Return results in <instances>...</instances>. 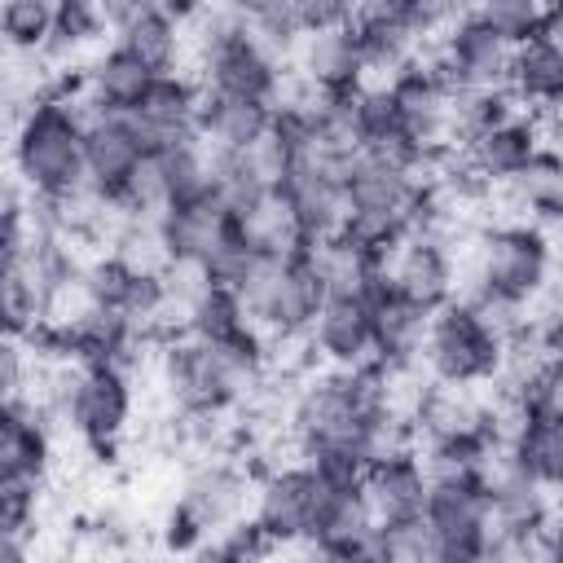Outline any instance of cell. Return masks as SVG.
Here are the masks:
<instances>
[{
  "label": "cell",
  "mask_w": 563,
  "mask_h": 563,
  "mask_svg": "<svg viewBox=\"0 0 563 563\" xmlns=\"http://www.w3.org/2000/svg\"><path fill=\"white\" fill-rule=\"evenodd\" d=\"M427 207V189L418 167H400L374 154H356L347 167V238L365 242L369 251L391 246L409 229H418Z\"/></svg>",
  "instance_id": "3"
},
{
  "label": "cell",
  "mask_w": 563,
  "mask_h": 563,
  "mask_svg": "<svg viewBox=\"0 0 563 563\" xmlns=\"http://www.w3.org/2000/svg\"><path fill=\"white\" fill-rule=\"evenodd\" d=\"M559 282V246L541 224L484 229L479 246V295L528 308ZM475 295V299H479Z\"/></svg>",
  "instance_id": "7"
},
{
  "label": "cell",
  "mask_w": 563,
  "mask_h": 563,
  "mask_svg": "<svg viewBox=\"0 0 563 563\" xmlns=\"http://www.w3.org/2000/svg\"><path fill=\"white\" fill-rule=\"evenodd\" d=\"M541 35H550L559 48H563V4H550L545 9V31Z\"/></svg>",
  "instance_id": "31"
},
{
  "label": "cell",
  "mask_w": 563,
  "mask_h": 563,
  "mask_svg": "<svg viewBox=\"0 0 563 563\" xmlns=\"http://www.w3.org/2000/svg\"><path fill=\"white\" fill-rule=\"evenodd\" d=\"M361 493L369 501V515L383 528L396 523H413L427 515V493H431V475L422 466V457H391V462H374L361 479Z\"/></svg>",
  "instance_id": "16"
},
{
  "label": "cell",
  "mask_w": 563,
  "mask_h": 563,
  "mask_svg": "<svg viewBox=\"0 0 563 563\" xmlns=\"http://www.w3.org/2000/svg\"><path fill=\"white\" fill-rule=\"evenodd\" d=\"M506 449L528 479L563 501V413H528Z\"/></svg>",
  "instance_id": "23"
},
{
  "label": "cell",
  "mask_w": 563,
  "mask_h": 563,
  "mask_svg": "<svg viewBox=\"0 0 563 563\" xmlns=\"http://www.w3.org/2000/svg\"><path fill=\"white\" fill-rule=\"evenodd\" d=\"M510 92L523 110L545 114L563 101V48L550 35H537L510 57Z\"/></svg>",
  "instance_id": "22"
},
{
  "label": "cell",
  "mask_w": 563,
  "mask_h": 563,
  "mask_svg": "<svg viewBox=\"0 0 563 563\" xmlns=\"http://www.w3.org/2000/svg\"><path fill=\"white\" fill-rule=\"evenodd\" d=\"M431 317H435V308H427V303H418V299H409V295H400L391 286H378L369 295L378 365H413V361H422Z\"/></svg>",
  "instance_id": "18"
},
{
  "label": "cell",
  "mask_w": 563,
  "mask_h": 563,
  "mask_svg": "<svg viewBox=\"0 0 563 563\" xmlns=\"http://www.w3.org/2000/svg\"><path fill=\"white\" fill-rule=\"evenodd\" d=\"M378 550H383L387 563H440L435 541H431V532H427L422 519L383 528V532H378Z\"/></svg>",
  "instance_id": "28"
},
{
  "label": "cell",
  "mask_w": 563,
  "mask_h": 563,
  "mask_svg": "<svg viewBox=\"0 0 563 563\" xmlns=\"http://www.w3.org/2000/svg\"><path fill=\"white\" fill-rule=\"evenodd\" d=\"M158 163H163V185H167V211L216 198V163H211V150L202 145V136L163 150Z\"/></svg>",
  "instance_id": "25"
},
{
  "label": "cell",
  "mask_w": 563,
  "mask_h": 563,
  "mask_svg": "<svg viewBox=\"0 0 563 563\" xmlns=\"http://www.w3.org/2000/svg\"><path fill=\"white\" fill-rule=\"evenodd\" d=\"M110 13V31L114 44H123L128 53H136L150 70L172 75L185 66V13L189 9H172V4H106Z\"/></svg>",
  "instance_id": "14"
},
{
  "label": "cell",
  "mask_w": 563,
  "mask_h": 563,
  "mask_svg": "<svg viewBox=\"0 0 563 563\" xmlns=\"http://www.w3.org/2000/svg\"><path fill=\"white\" fill-rule=\"evenodd\" d=\"M53 26H57V4H53V0H4V4H0L4 53L48 57Z\"/></svg>",
  "instance_id": "26"
},
{
  "label": "cell",
  "mask_w": 563,
  "mask_h": 563,
  "mask_svg": "<svg viewBox=\"0 0 563 563\" xmlns=\"http://www.w3.org/2000/svg\"><path fill=\"white\" fill-rule=\"evenodd\" d=\"M317 501L321 488L312 479V471L303 462L290 466H273L260 475L255 484V501H251V532L268 545H312L317 532Z\"/></svg>",
  "instance_id": "10"
},
{
  "label": "cell",
  "mask_w": 563,
  "mask_h": 563,
  "mask_svg": "<svg viewBox=\"0 0 563 563\" xmlns=\"http://www.w3.org/2000/svg\"><path fill=\"white\" fill-rule=\"evenodd\" d=\"M501 361H506V339L479 317L471 299H449L435 308L422 347V365L435 383L484 387L497 383Z\"/></svg>",
  "instance_id": "5"
},
{
  "label": "cell",
  "mask_w": 563,
  "mask_h": 563,
  "mask_svg": "<svg viewBox=\"0 0 563 563\" xmlns=\"http://www.w3.org/2000/svg\"><path fill=\"white\" fill-rule=\"evenodd\" d=\"M233 229V216L207 198V202H194V207H176V211H163V242H167V255L172 264H194L202 268L211 260V251L229 238Z\"/></svg>",
  "instance_id": "21"
},
{
  "label": "cell",
  "mask_w": 563,
  "mask_h": 563,
  "mask_svg": "<svg viewBox=\"0 0 563 563\" xmlns=\"http://www.w3.org/2000/svg\"><path fill=\"white\" fill-rule=\"evenodd\" d=\"M277 119V106L246 101V97H224V92H202V114H198V136L207 150L238 154L255 145Z\"/></svg>",
  "instance_id": "19"
},
{
  "label": "cell",
  "mask_w": 563,
  "mask_h": 563,
  "mask_svg": "<svg viewBox=\"0 0 563 563\" xmlns=\"http://www.w3.org/2000/svg\"><path fill=\"white\" fill-rule=\"evenodd\" d=\"M541 150H545V145H541V123H537V114L515 110V114L493 119L484 132H475L471 145L462 150V163H466V172H471L479 185L493 189V185H510L523 167H532Z\"/></svg>",
  "instance_id": "15"
},
{
  "label": "cell",
  "mask_w": 563,
  "mask_h": 563,
  "mask_svg": "<svg viewBox=\"0 0 563 563\" xmlns=\"http://www.w3.org/2000/svg\"><path fill=\"white\" fill-rule=\"evenodd\" d=\"M321 563H387V559H383L378 541H369V545H361V550H343V554H321Z\"/></svg>",
  "instance_id": "30"
},
{
  "label": "cell",
  "mask_w": 563,
  "mask_h": 563,
  "mask_svg": "<svg viewBox=\"0 0 563 563\" xmlns=\"http://www.w3.org/2000/svg\"><path fill=\"white\" fill-rule=\"evenodd\" d=\"M545 233H550V238H554V246H563V216H559V220H554V224H545Z\"/></svg>",
  "instance_id": "32"
},
{
  "label": "cell",
  "mask_w": 563,
  "mask_h": 563,
  "mask_svg": "<svg viewBox=\"0 0 563 563\" xmlns=\"http://www.w3.org/2000/svg\"><path fill=\"white\" fill-rule=\"evenodd\" d=\"M559 282H563V246H559Z\"/></svg>",
  "instance_id": "33"
},
{
  "label": "cell",
  "mask_w": 563,
  "mask_h": 563,
  "mask_svg": "<svg viewBox=\"0 0 563 563\" xmlns=\"http://www.w3.org/2000/svg\"><path fill=\"white\" fill-rule=\"evenodd\" d=\"M440 563H493L497 532L479 479H431L422 515Z\"/></svg>",
  "instance_id": "9"
},
{
  "label": "cell",
  "mask_w": 563,
  "mask_h": 563,
  "mask_svg": "<svg viewBox=\"0 0 563 563\" xmlns=\"http://www.w3.org/2000/svg\"><path fill=\"white\" fill-rule=\"evenodd\" d=\"M537 550H541V563H563V501H559V510L550 515V523L541 528Z\"/></svg>",
  "instance_id": "29"
},
{
  "label": "cell",
  "mask_w": 563,
  "mask_h": 563,
  "mask_svg": "<svg viewBox=\"0 0 563 563\" xmlns=\"http://www.w3.org/2000/svg\"><path fill=\"white\" fill-rule=\"evenodd\" d=\"M233 220H238L246 246L264 260H290L308 246V238H303V229H299V220H295V211L282 194H264L260 202H251Z\"/></svg>",
  "instance_id": "24"
},
{
  "label": "cell",
  "mask_w": 563,
  "mask_h": 563,
  "mask_svg": "<svg viewBox=\"0 0 563 563\" xmlns=\"http://www.w3.org/2000/svg\"><path fill=\"white\" fill-rule=\"evenodd\" d=\"M475 9L510 48H519V44H528V40H537L545 31V9L550 4H537V0H488V4H475Z\"/></svg>",
  "instance_id": "27"
},
{
  "label": "cell",
  "mask_w": 563,
  "mask_h": 563,
  "mask_svg": "<svg viewBox=\"0 0 563 563\" xmlns=\"http://www.w3.org/2000/svg\"><path fill=\"white\" fill-rule=\"evenodd\" d=\"M321 488V501H317V532H312V545L321 554H343V550H361L369 541H378V523L369 515V501L356 488Z\"/></svg>",
  "instance_id": "20"
},
{
  "label": "cell",
  "mask_w": 563,
  "mask_h": 563,
  "mask_svg": "<svg viewBox=\"0 0 563 563\" xmlns=\"http://www.w3.org/2000/svg\"><path fill=\"white\" fill-rule=\"evenodd\" d=\"M238 299L255 325V334L268 339H286V334H308L325 290L308 264V246L290 260H255V268L246 273V282L238 286Z\"/></svg>",
  "instance_id": "4"
},
{
  "label": "cell",
  "mask_w": 563,
  "mask_h": 563,
  "mask_svg": "<svg viewBox=\"0 0 563 563\" xmlns=\"http://www.w3.org/2000/svg\"><path fill=\"white\" fill-rule=\"evenodd\" d=\"M198 114H202V84L172 70L154 79V88L136 101V110H128V123L136 128L150 154H163L172 145L198 141Z\"/></svg>",
  "instance_id": "12"
},
{
  "label": "cell",
  "mask_w": 563,
  "mask_h": 563,
  "mask_svg": "<svg viewBox=\"0 0 563 563\" xmlns=\"http://www.w3.org/2000/svg\"><path fill=\"white\" fill-rule=\"evenodd\" d=\"M510 57L515 48L479 18V9H462L453 26L440 35V44L427 48L418 62L435 66L466 97H493L510 92Z\"/></svg>",
  "instance_id": "8"
},
{
  "label": "cell",
  "mask_w": 563,
  "mask_h": 563,
  "mask_svg": "<svg viewBox=\"0 0 563 563\" xmlns=\"http://www.w3.org/2000/svg\"><path fill=\"white\" fill-rule=\"evenodd\" d=\"M145 154L150 150L141 145L128 114H97L84 132V176L106 198H114L128 185V176L145 163Z\"/></svg>",
  "instance_id": "17"
},
{
  "label": "cell",
  "mask_w": 563,
  "mask_h": 563,
  "mask_svg": "<svg viewBox=\"0 0 563 563\" xmlns=\"http://www.w3.org/2000/svg\"><path fill=\"white\" fill-rule=\"evenodd\" d=\"M255 484H260V471L238 449H220V453H202L185 466L172 501L202 528L207 541H220L251 523Z\"/></svg>",
  "instance_id": "6"
},
{
  "label": "cell",
  "mask_w": 563,
  "mask_h": 563,
  "mask_svg": "<svg viewBox=\"0 0 563 563\" xmlns=\"http://www.w3.org/2000/svg\"><path fill=\"white\" fill-rule=\"evenodd\" d=\"M136 413H141V391L132 369L114 361H84L62 391L53 427H57V440L70 435L92 457L110 462L128 449L136 431Z\"/></svg>",
  "instance_id": "2"
},
{
  "label": "cell",
  "mask_w": 563,
  "mask_h": 563,
  "mask_svg": "<svg viewBox=\"0 0 563 563\" xmlns=\"http://www.w3.org/2000/svg\"><path fill=\"white\" fill-rule=\"evenodd\" d=\"M84 132H88V123L57 92L31 101L26 110L13 114V141H9L13 172L9 176L44 207L79 194L88 185V176H84Z\"/></svg>",
  "instance_id": "1"
},
{
  "label": "cell",
  "mask_w": 563,
  "mask_h": 563,
  "mask_svg": "<svg viewBox=\"0 0 563 563\" xmlns=\"http://www.w3.org/2000/svg\"><path fill=\"white\" fill-rule=\"evenodd\" d=\"M378 273H383V286L427 303V308H440L453 299V255H449V242L431 229H409L405 238H396L391 246L378 251Z\"/></svg>",
  "instance_id": "11"
},
{
  "label": "cell",
  "mask_w": 563,
  "mask_h": 563,
  "mask_svg": "<svg viewBox=\"0 0 563 563\" xmlns=\"http://www.w3.org/2000/svg\"><path fill=\"white\" fill-rule=\"evenodd\" d=\"M308 339H312L317 369H334V374L378 369L369 299H325L317 321H312V330H308Z\"/></svg>",
  "instance_id": "13"
}]
</instances>
